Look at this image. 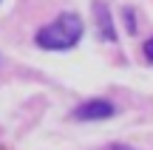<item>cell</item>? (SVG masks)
<instances>
[{
	"label": "cell",
	"instance_id": "obj_1",
	"mask_svg": "<svg viewBox=\"0 0 153 150\" xmlns=\"http://www.w3.org/2000/svg\"><path fill=\"white\" fill-rule=\"evenodd\" d=\"M82 37V20L76 14H60L57 20H51L48 26H43L37 31V45L48 51H62L79 43Z\"/></svg>",
	"mask_w": 153,
	"mask_h": 150
},
{
	"label": "cell",
	"instance_id": "obj_2",
	"mask_svg": "<svg viewBox=\"0 0 153 150\" xmlns=\"http://www.w3.org/2000/svg\"><path fill=\"white\" fill-rule=\"evenodd\" d=\"M76 119H82V122H94V119H108L114 116V105L105 99H91V102H82L79 108L74 111Z\"/></svg>",
	"mask_w": 153,
	"mask_h": 150
},
{
	"label": "cell",
	"instance_id": "obj_3",
	"mask_svg": "<svg viewBox=\"0 0 153 150\" xmlns=\"http://www.w3.org/2000/svg\"><path fill=\"white\" fill-rule=\"evenodd\" d=\"M145 57L153 62V40H148V43H145Z\"/></svg>",
	"mask_w": 153,
	"mask_h": 150
}]
</instances>
